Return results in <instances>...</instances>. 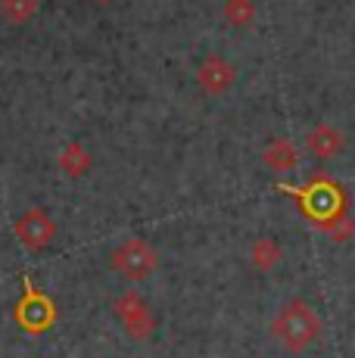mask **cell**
I'll return each mask as SVG.
<instances>
[{
	"mask_svg": "<svg viewBox=\"0 0 355 358\" xmlns=\"http://www.w3.org/2000/svg\"><path fill=\"white\" fill-rule=\"evenodd\" d=\"M262 162L265 169L277 171V175H284V171H293L299 162V150L293 141H287V137H275V141L265 143L262 150Z\"/></svg>",
	"mask_w": 355,
	"mask_h": 358,
	"instance_id": "8",
	"label": "cell"
},
{
	"mask_svg": "<svg viewBox=\"0 0 355 358\" xmlns=\"http://www.w3.org/2000/svg\"><path fill=\"white\" fill-rule=\"evenodd\" d=\"M318 228L333 240H349L355 234V222L346 215L343 209H331L327 215H318Z\"/></svg>",
	"mask_w": 355,
	"mask_h": 358,
	"instance_id": "10",
	"label": "cell"
},
{
	"mask_svg": "<svg viewBox=\"0 0 355 358\" xmlns=\"http://www.w3.org/2000/svg\"><path fill=\"white\" fill-rule=\"evenodd\" d=\"M59 169H63V175H69V178L87 175V169H91V153H87L81 143H69V147L59 153Z\"/></svg>",
	"mask_w": 355,
	"mask_h": 358,
	"instance_id": "11",
	"label": "cell"
},
{
	"mask_svg": "<svg viewBox=\"0 0 355 358\" xmlns=\"http://www.w3.org/2000/svg\"><path fill=\"white\" fill-rule=\"evenodd\" d=\"M237 81V69L228 63L224 57H212L203 59V66L196 69V85H200L203 94H209V97H222V94H228L231 87H234Z\"/></svg>",
	"mask_w": 355,
	"mask_h": 358,
	"instance_id": "6",
	"label": "cell"
},
{
	"mask_svg": "<svg viewBox=\"0 0 355 358\" xmlns=\"http://www.w3.org/2000/svg\"><path fill=\"white\" fill-rule=\"evenodd\" d=\"M53 321H57V306L44 293H38L31 287V280H25V296L16 306L19 330H25V334H44V330L53 327Z\"/></svg>",
	"mask_w": 355,
	"mask_h": 358,
	"instance_id": "4",
	"label": "cell"
},
{
	"mask_svg": "<svg viewBox=\"0 0 355 358\" xmlns=\"http://www.w3.org/2000/svg\"><path fill=\"white\" fill-rule=\"evenodd\" d=\"M222 16L234 29H247V25H252V19H256V3L252 0H224Z\"/></svg>",
	"mask_w": 355,
	"mask_h": 358,
	"instance_id": "12",
	"label": "cell"
},
{
	"mask_svg": "<svg viewBox=\"0 0 355 358\" xmlns=\"http://www.w3.org/2000/svg\"><path fill=\"white\" fill-rule=\"evenodd\" d=\"M249 262H252V268H256V271L271 274V271H275V268L284 262V246L277 243L275 237H259V240H252V246H249Z\"/></svg>",
	"mask_w": 355,
	"mask_h": 358,
	"instance_id": "9",
	"label": "cell"
},
{
	"mask_svg": "<svg viewBox=\"0 0 355 358\" xmlns=\"http://www.w3.org/2000/svg\"><path fill=\"white\" fill-rule=\"evenodd\" d=\"M35 13H38V0H0V16L10 25L29 22Z\"/></svg>",
	"mask_w": 355,
	"mask_h": 358,
	"instance_id": "13",
	"label": "cell"
},
{
	"mask_svg": "<svg viewBox=\"0 0 355 358\" xmlns=\"http://www.w3.org/2000/svg\"><path fill=\"white\" fill-rule=\"evenodd\" d=\"M109 268H113L119 278L138 284V280H147L150 274L159 268V252H156V246L147 243V240L128 237L109 252Z\"/></svg>",
	"mask_w": 355,
	"mask_h": 358,
	"instance_id": "2",
	"label": "cell"
},
{
	"mask_svg": "<svg viewBox=\"0 0 355 358\" xmlns=\"http://www.w3.org/2000/svg\"><path fill=\"white\" fill-rule=\"evenodd\" d=\"M305 147H309V153L315 156V159L327 162V159H333V156H340L346 150V134L337 125L321 122V125H315L309 134H305Z\"/></svg>",
	"mask_w": 355,
	"mask_h": 358,
	"instance_id": "7",
	"label": "cell"
},
{
	"mask_svg": "<svg viewBox=\"0 0 355 358\" xmlns=\"http://www.w3.org/2000/svg\"><path fill=\"white\" fill-rule=\"evenodd\" d=\"M113 315L122 321V327H125V334L131 336V340H150L156 330L153 312H150V306L140 299V293H134V290H125L122 296H115Z\"/></svg>",
	"mask_w": 355,
	"mask_h": 358,
	"instance_id": "3",
	"label": "cell"
},
{
	"mask_svg": "<svg viewBox=\"0 0 355 358\" xmlns=\"http://www.w3.org/2000/svg\"><path fill=\"white\" fill-rule=\"evenodd\" d=\"M13 234H16V240L29 252H41L53 243V237H57V222L50 218V212H44L35 206V209H25L22 215L16 218Z\"/></svg>",
	"mask_w": 355,
	"mask_h": 358,
	"instance_id": "5",
	"label": "cell"
},
{
	"mask_svg": "<svg viewBox=\"0 0 355 358\" xmlns=\"http://www.w3.org/2000/svg\"><path fill=\"white\" fill-rule=\"evenodd\" d=\"M97 3H109V0H97Z\"/></svg>",
	"mask_w": 355,
	"mask_h": 358,
	"instance_id": "14",
	"label": "cell"
},
{
	"mask_svg": "<svg viewBox=\"0 0 355 358\" xmlns=\"http://www.w3.org/2000/svg\"><path fill=\"white\" fill-rule=\"evenodd\" d=\"M271 336L287 352L299 355L309 346H315L321 336V318L305 299H290L284 308H277L271 321Z\"/></svg>",
	"mask_w": 355,
	"mask_h": 358,
	"instance_id": "1",
	"label": "cell"
}]
</instances>
